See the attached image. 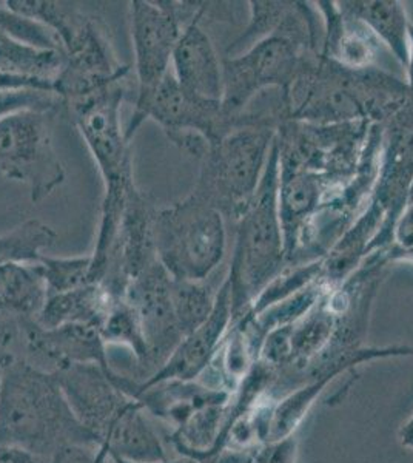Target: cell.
<instances>
[{"instance_id": "1", "label": "cell", "mask_w": 413, "mask_h": 463, "mask_svg": "<svg viewBox=\"0 0 413 463\" xmlns=\"http://www.w3.org/2000/svg\"><path fill=\"white\" fill-rule=\"evenodd\" d=\"M0 445L19 447L41 462L67 445H98L74 416L54 373L10 355L0 394Z\"/></svg>"}, {"instance_id": "2", "label": "cell", "mask_w": 413, "mask_h": 463, "mask_svg": "<svg viewBox=\"0 0 413 463\" xmlns=\"http://www.w3.org/2000/svg\"><path fill=\"white\" fill-rule=\"evenodd\" d=\"M5 5L54 33L63 65L52 91L63 107L126 80L130 73V67L116 56L110 30L99 16L56 0H6Z\"/></svg>"}, {"instance_id": "3", "label": "cell", "mask_w": 413, "mask_h": 463, "mask_svg": "<svg viewBox=\"0 0 413 463\" xmlns=\"http://www.w3.org/2000/svg\"><path fill=\"white\" fill-rule=\"evenodd\" d=\"M126 95V80H121L63 107V115L69 116L70 121L78 127L104 181L99 231L91 253L98 263L107 259L128 198L136 189L131 143L127 141L126 128L121 126V107Z\"/></svg>"}, {"instance_id": "4", "label": "cell", "mask_w": 413, "mask_h": 463, "mask_svg": "<svg viewBox=\"0 0 413 463\" xmlns=\"http://www.w3.org/2000/svg\"><path fill=\"white\" fill-rule=\"evenodd\" d=\"M279 141L275 139L261 183L238 222L229 279L233 320L246 316L264 288L284 270L286 242L277 204Z\"/></svg>"}, {"instance_id": "5", "label": "cell", "mask_w": 413, "mask_h": 463, "mask_svg": "<svg viewBox=\"0 0 413 463\" xmlns=\"http://www.w3.org/2000/svg\"><path fill=\"white\" fill-rule=\"evenodd\" d=\"M153 241L157 260L173 279L205 281L224 259V215L192 192L174 204L157 207Z\"/></svg>"}, {"instance_id": "6", "label": "cell", "mask_w": 413, "mask_h": 463, "mask_svg": "<svg viewBox=\"0 0 413 463\" xmlns=\"http://www.w3.org/2000/svg\"><path fill=\"white\" fill-rule=\"evenodd\" d=\"M277 132L268 126L242 127L211 144L201 158L193 192L239 222L268 165Z\"/></svg>"}, {"instance_id": "7", "label": "cell", "mask_w": 413, "mask_h": 463, "mask_svg": "<svg viewBox=\"0 0 413 463\" xmlns=\"http://www.w3.org/2000/svg\"><path fill=\"white\" fill-rule=\"evenodd\" d=\"M152 119L163 128L170 143L176 144L185 137L199 135L210 146L242 127L255 126L250 116L225 113L222 102L207 100L192 95L174 80L172 71L146 95L136 96L135 111L126 127L128 143L133 141L139 127Z\"/></svg>"}, {"instance_id": "8", "label": "cell", "mask_w": 413, "mask_h": 463, "mask_svg": "<svg viewBox=\"0 0 413 463\" xmlns=\"http://www.w3.org/2000/svg\"><path fill=\"white\" fill-rule=\"evenodd\" d=\"M307 48L283 33L262 39L242 53L222 59V109L227 115L244 113L251 99L266 89L283 90L288 99L292 89L307 69Z\"/></svg>"}, {"instance_id": "9", "label": "cell", "mask_w": 413, "mask_h": 463, "mask_svg": "<svg viewBox=\"0 0 413 463\" xmlns=\"http://www.w3.org/2000/svg\"><path fill=\"white\" fill-rule=\"evenodd\" d=\"M54 116L25 110L0 119V176L28 185L34 204L65 181V169L52 146Z\"/></svg>"}, {"instance_id": "10", "label": "cell", "mask_w": 413, "mask_h": 463, "mask_svg": "<svg viewBox=\"0 0 413 463\" xmlns=\"http://www.w3.org/2000/svg\"><path fill=\"white\" fill-rule=\"evenodd\" d=\"M172 275L157 260L127 286L126 300L137 312L146 346L145 382L163 368L183 342L172 301ZM142 383V382H141Z\"/></svg>"}, {"instance_id": "11", "label": "cell", "mask_w": 413, "mask_h": 463, "mask_svg": "<svg viewBox=\"0 0 413 463\" xmlns=\"http://www.w3.org/2000/svg\"><path fill=\"white\" fill-rule=\"evenodd\" d=\"M183 24L170 0L130 2V30L135 48L137 95L150 93L170 73Z\"/></svg>"}, {"instance_id": "12", "label": "cell", "mask_w": 413, "mask_h": 463, "mask_svg": "<svg viewBox=\"0 0 413 463\" xmlns=\"http://www.w3.org/2000/svg\"><path fill=\"white\" fill-rule=\"evenodd\" d=\"M21 357L47 373H58L73 364H98L111 371L107 345L96 327L62 325L43 327L37 320L23 323L19 331L16 357Z\"/></svg>"}, {"instance_id": "13", "label": "cell", "mask_w": 413, "mask_h": 463, "mask_svg": "<svg viewBox=\"0 0 413 463\" xmlns=\"http://www.w3.org/2000/svg\"><path fill=\"white\" fill-rule=\"evenodd\" d=\"M74 416L91 432L98 445L135 402L116 384L115 369L98 364H73L54 373Z\"/></svg>"}, {"instance_id": "14", "label": "cell", "mask_w": 413, "mask_h": 463, "mask_svg": "<svg viewBox=\"0 0 413 463\" xmlns=\"http://www.w3.org/2000/svg\"><path fill=\"white\" fill-rule=\"evenodd\" d=\"M156 209L152 196L137 187L131 192L100 279V285L116 297H124L131 279L157 261L153 241V218Z\"/></svg>"}, {"instance_id": "15", "label": "cell", "mask_w": 413, "mask_h": 463, "mask_svg": "<svg viewBox=\"0 0 413 463\" xmlns=\"http://www.w3.org/2000/svg\"><path fill=\"white\" fill-rule=\"evenodd\" d=\"M231 320V285L229 277H225L224 283L218 289L213 312L207 321L185 335L163 368L139 384L146 386L167 380L190 382L204 375L230 329Z\"/></svg>"}, {"instance_id": "16", "label": "cell", "mask_w": 413, "mask_h": 463, "mask_svg": "<svg viewBox=\"0 0 413 463\" xmlns=\"http://www.w3.org/2000/svg\"><path fill=\"white\" fill-rule=\"evenodd\" d=\"M48 290L39 263L0 266V345L16 355L23 323L37 320Z\"/></svg>"}, {"instance_id": "17", "label": "cell", "mask_w": 413, "mask_h": 463, "mask_svg": "<svg viewBox=\"0 0 413 463\" xmlns=\"http://www.w3.org/2000/svg\"><path fill=\"white\" fill-rule=\"evenodd\" d=\"M173 76L183 90L207 100H222V59L198 21L183 28L172 59Z\"/></svg>"}, {"instance_id": "18", "label": "cell", "mask_w": 413, "mask_h": 463, "mask_svg": "<svg viewBox=\"0 0 413 463\" xmlns=\"http://www.w3.org/2000/svg\"><path fill=\"white\" fill-rule=\"evenodd\" d=\"M116 298L117 297L100 283H91L59 294H48L42 311L37 317V323L43 327L85 325L99 331Z\"/></svg>"}, {"instance_id": "19", "label": "cell", "mask_w": 413, "mask_h": 463, "mask_svg": "<svg viewBox=\"0 0 413 463\" xmlns=\"http://www.w3.org/2000/svg\"><path fill=\"white\" fill-rule=\"evenodd\" d=\"M340 11L381 39L403 67L408 62V22L403 4L395 0L340 2Z\"/></svg>"}, {"instance_id": "20", "label": "cell", "mask_w": 413, "mask_h": 463, "mask_svg": "<svg viewBox=\"0 0 413 463\" xmlns=\"http://www.w3.org/2000/svg\"><path fill=\"white\" fill-rule=\"evenodd\" d=\"M63 56L58 50H43L22 43L0 30V71L23 80L50 85L62 70Z\"/></svg>"}, {"instance_id": "21", "label": "cell", "mask_w": 413, "mask_h": 463, "mask_svg": "<svg viewBox=\"0 0 413 463\" xmlns=\"http://www.w3.org/2000/svg\"><path fill=\"white\" fill-rule=\"evenodd\" d=\"M58 233L41 220H28L0 237V266L36 263L43 250L54 246Z\"/></svg>"}, {"instance_id": "22", "label": "cell", "mask_w": 413, "mask_h": 463, "mask_svg": "<svg viewBox=\"0 0 413 463\" xmlns=\"http://www.w3.org/2000/svg\"><path fill=\"white\" fill-rule=\"evenodd\" d=\"M216 295L218 290L205 281L173 279V309L183 337L207 321L215 307Z\"/></svg>"}, {"instance_id": "23", "label": "cell", "mask_w": 413, "mask_h": 463, "mask_svg": "<svg viewBox=\"0 0 413 463\" xmlns=\"http://www.w3.org/2000/svg\"><path fill=\"white\" fill-rule=\"evenodd\" d=\"M295 2H250V19L246 30L227 47V58L246 52L262 39L272 36L283 25Z\"/></svg>"}, {"instance_id": "24", "label": "cell", "mask_w": 413, "mask_h": 463, "mask_svg": "<svg viewBox=\"0 0 413 463\" xmlns=\"http://www.w3.org/2000/svg\"><path fill=\"white\" fill-rule=\"evenodd\" d=\"M37 263L42 269L48 294L79 289L82 286L93 283L89 275L91 255L71 257V259H54V257L42 255Z\"/></svg>"}, {"instance_id": "25", "label": "cell", "mask_w": 413, "mask_h": 463, "mask_svg": "<svg viewBox=\"0 0 413 463\" xmlns=\"http://www.w3.org/2000/svg\"><path fill=\"white\" fill-rule=\"evenodd\" d=\"M0 30L16 37L22 43H30L43 50H58L61 52L58 39L50 28L30 17L22 16L8 6H0Z\"/></svg>"}, {"instance_id": "26", "label": "cell", "mask_w": 413, "mask_h": 463, "mask_svg": "<svg viewBox=\"0 0 413 463\" xmlns=\"http://www.w3.org/2000/svg\"><path fill=\"white\" fill-rule=\"evenodd\" d=\"M36 110L63 113V102L54 91L45 90H6L0 91V119L19 111Z\"/></svg>"}, {"instance_id": "27", "label": "cell", "mask_w": 413, "mask_h": 463, "mask_svg": "<svg viewBox=\"0 0 413 463\" xmlns=\"http://www.w3.org/2000/svg\"><path fill=\"white\" fill-rule=\"evenodd\" d=\"M298 440L290 436L281 440L261 443L253 449L250 463H296Z\"/></svg>"}, {"instance_id": "28", "label": "cell", "mask_w": 413, "mask_h": 463, "mask_svg": "<svg viewBox=\"0 0 413 463\" xmlns=\"http://www.w3.org/2000/svg\"><path fill=\"white\" fill-rule=\"evenodd\" d=\"M47 463H115L96 445H67L48 458Z\"/></svg>"}, {"instance_id": "29", "label": "cell", "mask_w": 413, "mask_h": 463, "mask_svg": "<svg viewBox=\"0 0 413 463\" xmlns=\"http://www.w3.org/2000/svg\"><path fill=\"white\" fill-rule=\"evenodd\" d=\"M395 240L408 252L413 250V201L408 204L403 215L399 216L395 227Z\"/></svg>"}, {"instance_id": "30", "label": "cell", "mask_w": 413, "mask_h": 463, "mask_svg": "<svg viewBox=\"0 0 413 463\" xmlns=\"http://www.w3.org/2000/svg\"><path fill=\"white\" fill-rule=\"evenodd\" d=\"M45 90V91H52V87L37 80H23V78H16L11 74L2 73L0 71V91L6 90Z\"/></svg>"}, {"instance_id": "31", "label": "cell", "mask_w": 413, "mask_h": 463, "mask_svg": "<svg viewBox=\"0 0 413 463\" xmlns=\"http://www.w3.org/2000/svg\"><path fill=\"white\" fill-rule=\"evenodd\" d=\"M0 463H42L33 454L19 447L0 445Z\"/></svg>"}, {"instance_id": "32", "label": "cell", "mask_w": 413, "mask_h": 463, "mask_svg": "<svg viewBox=\"0 0 413 463\" xmlns=\"http://www.w3.org/2000/svg\"><path fill=\"white\" fill-rule=\"evenodd\" d=\"M257 448V447H255ZM233 449V448H225L218 456L211 458L209 463H250L253 449Z\"/></svg>"}, {"instance_id": "33", "label": "cell", "mask_w": 413, "mask_h": 463, "mask_svg": "<svg viewBox=\"0 0 413 463\" xmlns=\"http://www.w3.org/2000/svg\"><path fill=\"white\" fill-rule=\"evenodd\" d=\"M398 440L401 443V447L413 451V416L404 423L403 427L399 428Z\"/></svg>"}, {"instance_id": "34", "label": "cell", "mask_w": 413, "mask_h": 463, "mask_svg": "<svg viewBox=\"0 0 413 463\" xmlns=\"http://www.w3.org/2000/svg\"><path fill=\"white\" fill-rule=\"evenodd\" d=\"M408 78L410 85H413V25L410 24L408 27Z\"/></svg>"}, {"instance_id": "35", "label": "cell", "mask_w": 413, "mask_h": 463, "mask_svg": "<svg viewBox=\"0 0 413 463\" xmlns=\"http://www.w3.org/2000/svg\"><path fill=\"white\" fill-rule=\"evenodd\" d=\"M10 355H14V354H11L6 347L2 346L0 345V394H2V380H4V371H5V364L8 362V358Z\"/></svg>"}, {"instance_id": "36", "label": "cell", "mask_w": 413, "mask_h": 463, "mask_svg": "<svg viewBox=\"0 0 413 463\" xmlns=\"http://www.w3.org/2000/svg\"><path fill=\"white\" fill-rule=\"evenodd\" d=\"M115 463H127V462H122V460H115ZM159 463H199V462H196V460H193V458H176V460H164V462H159Z\"/></svg>"}]
</instances>
